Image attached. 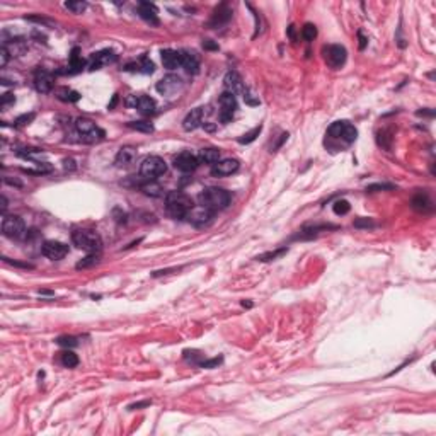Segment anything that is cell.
Instances as JSON below:
<instances>
[{
    "instance_id": "obj_1",
    "label": "cell",
    "mask_w": 436,
    "mask_h": 436,
    "mask_svg": "<svg viewBox=\"0 0 436 436\" xmlns=\"http://www.w3.org/2000/svg\"><path fill=\"white\" fill-rule=\"evenodd\" d=\"M199 205L208 208V210H223L230 205V192L222 189V187H208V189L199 192Z\"/></svg>"
},
{
    "instance_id": "obj_2",
    "label": "cell",
    "mask_w": 436,
    "mask_h": 436,
    "mask_svg": "<svg viewBox=\"0 0 436 436\" xmlns=\"http://www.w3.org/2000/svg\"><path fill=\"white\" fill-rule=\"evenodd\" d=\"M72 241L78 249L87 250L90 254H97L103 249V239L97 232L89 229H78L72 234Z\"/></svg>"
},
{
    "instance_id": "obj_3",
    "label": "cell",
    "mask_w": 436,
    "mask_h": 436,
    "mask_svg": "<svg viewBox=\"0 0 436 436\" xmlns=\"http://www.w3.org/2000/svg\"><path fill=\"white\" fill-rule=\"evenodd\" d=\"M192 206L194 205H192L189 196L181 191H171L166 198V208L169 215L174 218H186V215L189 213Z\"/></svg>"
},
{
    "instance_id": "obj_4",
    "label": "cell",
    "mask_w": 436,
    "mask_h": 436,
    "mask_svg": "<svg viewBox=\"0 0 436 436\" xmlns=\"http://www.w3.org/2000/svg\"><path fill=\"white\" fill-rule=\"evenodd\" d=\"M75 129L80 135V140L85 141V143H97V141H101L106 136L104 129H101L89 118H78L75 121Z\"/></svg>"
},
{
    "instance_id": "obj_5",
    "label": "cell",
    "mask_w": 436,
    "mask_h": 436,
    "mask_svg": "<svg viewBox=\"0 0 436 436\" xmlns=\"http://www.w3.org/2000/svg\"><path fill=\"white\" fill-rule=\"evenodd\" d=\"M167 172V164L162 157L159 155H148L143 162L140 164V174L143 178L154 181Z\"/></svg>"
},
{
    "instance_id": "obj_6",
    "label": "cell",
    "mask_w": 436,
    "mask_h": 436,
    "mask_svg": "<svg viewBox=\"0 0 436 436\" xmlns=\"http://www.w3.org/2000/svg\"><path fill=\"white\" fill-rule=\"evenodd\" d=\"M327 135L331 138H337V140H344L346 143H353L358 136V131L353 125H349L348 121H336L332 123L327 129Z\"/></svg>"
},
{
    "instance_id": "obj_7",
    "label": "cell",
    "mask_w": 436,
    "mask_h": 436,
    "mask_svg": "<svg viewBox=\"0 0 436 436\" xmlns=\"http://www.w3.org/2000/svg\"><path fill=\"white\" fill-rule=\"evenodd\" d=\"M322 53H324L325 63L331 66V68H341V66L346 63L348 53H346V48H344V46H341V45L324 46Z\"/></svg>"
},
{
    "instance_id": "obj_8",
    "label": "cell",
    "mask_w": 436,
    "mask_h": 436,
    "mask_svg": "<svg viewBox=\"0 0 436 436\" xmlns=\"http://www.w3.org/2000/svg\"><path fill=\"white\" fill-rule=\"evenodd\" d=\"M26 232V225L17 215H7L2 220V234L9 239H21Z\"/></svg>"
},
{
    "instance_id": "obj_9",
    "label": "cell",
    "mask_w": 436,
    "mask_h": 436,
    "mask_svg": "<svg viewBox=\"0 0 436 436\" xmlns=\"http://www.w3.org/2000/svg\"><path fill=\"white\" fill-rule=\"evenodd\" d=\"M183 87H184L183 78L174 75V73H169V75H166L157 82V92L162 94V96H176L179 90H183Z\"/></svg>"
},
{
    "instance_id": "obj_10",
    "label": "cell",
    "mask_w": 436,
    "mask_h": 436,
    "mask_svg": "<svg viewBox=\"0 0 436 436\" xmlns=\"http://www.w3.org/2000/svg\"><path fill=\"white\" fill-rule=\"evenodd\" d=\"M213 217H215V211L213 210H208V208L205 206H192L191 211L186 215L187 222L192 223L194 227H206L210 225L211 222H213Z\"/></svg>"
},
{
    "instance_id": "obj_11",
    "label": "cell",
    "mask_w": 436,
    "mask_h": 436,
    "mask_svg": "<svg viewBox=\"0 0 436 436\" xmlns=\"http://www.w3.org/2000/svg\"><path fill=\"white\" fill-rule=\"evenodd\" d=\"M218 104H220V120H222L223 123H229L232 118H234L235 109H237V99H235L234 94L225 90V92L220 96Z\"/></svg>"
},
{
    "instance_id": "obj_12",
    "label": "cell",
    "mask_w": 436,
    "mask_h": 436,
    "mask_svg": "<svg viewBox=\"0 0 436 436\" xmlns=\"http://www.w3.org/2000/svg\"><path fill=\"white\" fill-rule=\"evenodd\" d=\"M41 250L43 254L48 259H52V261H60V259H63L66 254H68V246L58 241H46L45 244H43Z\"/></svg>"
},
{
    "instance_id": "obj_13",
    "label": "cell",
    "mask_w": 436,
    "mask_h": 436,
    "mask_svg": "<svg viewBox=\"0 0 436 436\" xmlns=\"http://www.w3.org/2000/svg\"><path fill=\"white\" fill-rule=\"evenodd\" d=\"M239 167H241V164H239L237 159H223L218 160L217 164H213L211 174L215 178H225V176H232L234 172H237Z\"/></svg>"
},
{
    "instance_id": "obj_14",
    "label": "cell",
    "mask_w": 436,
    "mask_h": 436,
    "mask_svg": "<svg viewBox=\"0 0 436 436\" xmlns=\"http://www.w3.org/2000/svg\"><path fill=\"white\" fill-rule=\"evenodd\" d=\"M223 85H225V90L230 94H242L244 96V92L247 90V87L244 85V80H242V77L239 75L235 70H230V72H227L225 78H223Z\"/></svg>"
},
{
    "instance_id": "obj_15",
    "label": "cell",
    "mask_w": 436,
    "mask_h": 436,
    "mask_svg": "<svg viewBox=\"0 0 436 436\" xmlns=\"http://www.w3.org/2000/svg\"><path fill=\"white\" fill-rule=\"evenodd\" d=\"M53 84H55V77L48 70H38V72L34 73V87H36L38 92L41 94L52 92Z\"/></svg>"
},
{
    "instance_id": "obj_16",
    "label": "cell",
    "mask_w": 436,
    "mask_h": 436,
    "mask_svg": "<svg viewBox=\"0 0 436 436\" xmlns=\"http://www.w3.org/2000/svg\"><path fill=\"white\" fill-rule=\"evenodd\" d=\"M199 160L196 155H192L191 152H181V154L174 159V167L181 172H192L198 167Z\"/></svg>"
},
{
    "instance_id": "obj_17",
    "label": "cell",
    "mask_w": 436,
    "mask_h": 436,
    "mask_svg": "<svg viewBox=\"0 0 436 436\" xmlns=\"http://www.w3.org/2000/svg\"><path fill=\"white\" fill-rule=\"evenodd\" d=\"M128 106L138 109L141 115H154L155 113V101L148 96H131L128 99Z\"/></svg>"
},
{
    "instance_id": "obj_18",
    "label": "cell",
    "mask_w": 436,
    "mask_h": 436,
    "mask_svg": "<svg viewBox=\"0 0 436 436\" xmlns=\"http://www.w3.org/2000/svg\"><path fill=\"white\" fill-rule=\"evenodd\" d=\"M230 19H232V9L227 5V3H220L217 9L213 10V14H211V19H210V22H208V26L215 29V27L225 26Z\"/></svg>"
},
{
    "instance_id": "obj_19",
    "label": "cell",
    "mask_w": 436,
    "mask_h": 436,
    "mask_svg": "<svg viewBox=\"0 0 436 436\" xmlns=\"http://www.w3.org/2000/svg\"><path fill=\"white\" fill-rule=\"evenodd\" d=\"M116 62V55L111 50H103V52H97L90 57V63H89V70H99L101 66L109 65Z\"/></svg>"
},
{
    "instance_id": "obj_20",
    "label": "cell",
    "mask_w": 436,
    "mask_h": 436,
    "mask_svg": "<svg viewBox=\"0 0 436 436\" xmlns=\"http://www.w3.org/2000/svg\"><path fill=\"white\" fill-rule=\"evenodd\" d=\"M203 115H205V109L203 108L191 109L186 115V118L183 120V128L186 129V131H192V129L199 128L203 123Z\"/></svg>"
},
{
    "instance_id": "obj_21",
    "label": "cell",
    "mask_w": 436,
    "mask_h": 436,
    "mask_svg": "<svg viewBox=\"0 0 436 436\" xmlns=\"http://www.w3.org/2000/svg\"><path fill=\"white\" fill-rule=\"evenodd\" d=\"M136 148L135 147H121L116 154L115 164L118 167H128L136 160Z\"/></svg>"
},
{
    "instance_id": "obj_22",
    "label": "cell",
    "mask_w": 436,
    "mask_h": 436,
    "mask_svg": "<svg viewBox=\"0 0 436 436\" xmlns=\"http://www.w3.org/2000/svg\"><path fill=\"white\" fill-rule=\"evenodd\" d=\"M157 14H159V10H157V7L154 5V3L140 2L138 15L143 19V21H147L148 24H152V26H159V17H157Z\"/></svg>"
},
{
    "instance_id": "obj_23",
    "label": "cell",
    "mask_w": 436,
    "mask_h": 436,
    "mask_svg": "<svg viewBox=\"0 0 436 436\" xmlns=\"http://www.w3.org/2000/svg\"><path fill=\"white\" fill-rule=\"evenodd\" d=\"M162 63L166 68L174 70L183 65V52H176V50H162Z\"/></svg>"
},
{
    "instance_id": "obj_24",
    "label": "cell",
    "mask_w": 436,
    "mask_h": 436,
    "mask_svg": "<svg viewBox=\"0 0 436 436\" xmlns=\"http://www.w3.org/2000/svg\"><path fill=\"white\" fill-rule=\"evenodd\" d=\"M183 66L187 73L196 75L199 72V57L196 52H183Z\"/></svg>"
},
{
    "instance_id": "obj_25",
    "label": "cell",
    "mask_w": 436,
    "mask_h": 436,
    "mask_svg": "<svg viewBox=\"0 0 436 436\" xmlns=\"http://www.w3.org/2000/svg\"><path fill=\"white\" fill-rule=\"evenodd\" d=\"M84 66H85V60L80 57V50L73 48L72 55H70V63H68V70H66V72H68V73H78V72H82V68H84Z\"/></svg>"
},
{
    "instance_id": "obj_26",
    "label": "cell",
    "mask_w": 436,
    "mask_h": 436,
    "mask_svg": "<svg viewBox=\"0 0 436 436\" xmlns=\"http://www.w3.org/2000/svg\"><path fill=\"white\" fill-rule=\"evenodd\" d=\"M412 208L418 211H423V213H426V211H431L433 210V203H431V199L428 198V194H423V192H419V194H416L414 198H412Z\"/></svg>"
},
{
    "instance_id": "obj_27",
    "label": "cell",
    "mask_w": 436,
    "mask_h": 436,
    "mask_svg": "<svg viewBox=\"0 0 436 436\" xmlns=\"http://www.w3.org/2000/svg\"><path fill=\"white\" fill-rule=\"evenodd\" d=\"M198 160H201L203 164H210V166H213V164H217L220 160V150L218 148H201L199 150V155H198Z\"/></svg>"
},
{
    "instance_id": "obj_28",
    "label": "cell",
    "mask_w": 436,
    "mask_h": 436,
    "mask_svg": "<svg viewBox=\"0 0 436 436\" xmlns=\"http://www.w3.org/2000/svg\"><path fill=\"white\" fill-rule=\"evenodd\" d=\"M57 97L60 101H63V103H77V101L80 99V94H78L77 90H72L68 87H62L57 90Z\"/></svg>"
},
{
    "instance_id": "obj_29",
    "label": "cell",
    "mask_w": 436,
    "mask_h": 436,
    "mask_svg": "<svg viewBox=\"0 0 436 436\" xmlns=\"http://www.w3.org/2000/svg\"><path fill=\"white\" fill-rule=\"evenodd\" d=\"M62 365L66 368H75L78 365V356L73 351H63L62 353Z\"/></svg>"
},
{
    "instance_id": "obj_30",
    "label": "cell",
    "mask_w": 436,
    "mask_h": 436,
    "mask_svg": "<svg viewBox=\"0 0 436 436\" xmlns=\"http://www.w3.org/2000/svg\"><path fill=\"white\" fill-rule=\"evenodd\" d=\"M65 9L72 10L73 14H82L87 9V3L82 0H70V2H65Z\"/></svg>"
},
{
    "instance_id": "obj_31",
    "label": "cell",
    "mask_w": 436,
    "mask_h": 436,
    "mask_svg": "<svg viewBox=\"0 0 436 436\" xmlns=\"http://www.w3.org/2000/svg\"><path fill=\"white\" fill-rule=\"evenodd\" d=\"M332 210L336 215H346V213H349V210H351V205H349L346 199H337V201L332 205Z\"/></svg>"
},
{
    "instance_id": "obj_32",
    "label": "cell",
    "mask_w": 436,
    "mask_h": 436,
    "mask_svg": "<svg viewBox=\"0 0 436 436\" xmlns=\"http://www.w3.org/2000/svg\"><path fill=\"white\" fill-rule=\"evenodd\" d=\"M128 126L136 129V131H143V133H152V131H154V126H152L148 121H131V123H128Z\"/></svg>"
},
{
    "instance_id": "obj_33",
    "label": "cell",
    "mask_w": 436,
    "mask_h": 436,
    "mask_svg": "<svg viewBox=\"0 0 436 436\" xmlns=\"http://www.w3.org/2000/svg\"><path fill=\"white\" fill-rule=\"evenodd\" d=\"M302 38L305 39V41H313V39L317 38V27L313 24H305L304 27H302Z\"/></svg>"
},
{
    "instance_id": "obj_34",
    "label": "cell",
    "mask_w": 436,
    "mask_h": 436,
    "mask_svg": "<svg viewBox=\"0 0 436 436\" xmlns=\"http://www.w3.org/2000/svg\"><path fill=\"white\" fill-rule=\"evenodd\" d=\"M97 262H99V256L97 254H90V256L84 257L82 261L77 262V269H85V268H90V266H96Z\"/></svg>"
},
{
    "instance_id": "obj_35",
    "label": "cell",
    "mask_w": 436,
    "mask_h": 436,
    "mask_svg": "<svg viewBox=\"0 0 436 436\" xmlns=\"http://www.w3.org/2000/svg\"><path fill=\"white\" fill-rule=\"evenodd\" d=\"M261 129H262V126L261 125H259V126H256L254 129H250L249 133H246V135H242L241 138H239V143H242V145H247V143H250V141H254L259 136V133H261Z\"/></svg>"
},
{
    "instance_id": "obj_36",
    "label": "cell",
    "mask_w": 436,
    "mask_h": 436,
    "mask_svg": "<svg viewBox=\"0 0 436 436\" xmlns=\"http://www.w3.org/2000/svg\"><path fill=\"white\" fill-rule=\"evenodd\" d=\"M141 191H143L147 196H160V194H162V187H160L159 184H155V183L143 184V186H141Z\"/></svg>"
},
{
    "instance_id": "obj_37",
    "label": "cell",
    "mask_w": 436,
    "mask_h": 436,
    "mask_svg": "<svg viewBox=\"0 0 436 436\" xmlns=\"http://www.w3.org/2000/svg\"><path fill=\"white\" fill-rule=\"evenodd\" d=\"M286 252H288V249H286V247H281V249L274 250V252L261 254V256H257L256 259H257V261H274L276 257H280V256H283V254H286Z\"/></svg>"
},
{
    "instance_id": "obj_38",
    "label": "cell",
    "mask_w": 436,
    "mask_h": 436,
    "mask_svg": "<svg viewBox=\"0 0 436 436\" xmlns=\"http://www.w3.org/2000/svg\"><path fill=\"white\" fill-rule=\"evenodd\" d=\"M155 70L154 63L148 60V57H141L140 58V63H138V72L141 73H152Z\"/></svg>"
},
{
    "instance_id": "obj_39",
    "label": "cell",
    "mask_w": 436,
    "mask_h": 436,
    "mask_svg": "<svg viewBox=\"0 0 436 436\" xmlns=\"http://www.w3.org/2000/svg\"><path fill=\"white\" fill-rule=\"evenodd\" d=\"M57 343L60 344V346H65V348H75L78 344V341H77V337H73V336H62L57 339Z\"/></svg>"
},
{
    "instance_id": "obj_40",
    "label": "cell",
    "mask_w": 436,
    "mask_h": 436,
    "mask_svg": "<svg viewBox=\"0 0 436 436\" xmlns=\"http://www.w3.org/2000/svg\"><path fill=\"white\" fill-rule=\"evenodd\" d=\"M394 184H387V183H376V184H372V186H368L367 187V191L368 192H375V191H390V189H394Z\"/></svg>"
},
{
    "instance_id": "obj_41",
    "label": "cell",
    "mask_w": 436,
    "mask_h": 436,
    "mask_svg": "<svg viewBox=\"0 0 436 436\" xmlns=\"http://www.w3.org/2000/svg\"><path fill=\"white\" fill-rule=\"evenodd\" d=\"M15 103V97H14V94H10V92H5L2 96V99H0V108L3 109V111H5L7 108H9V106H12Z\"/></svg>"
},
{
    "instance_id": "obj_42",
    "label": "cell",
    "mask_w": 436,
    "mask_h": 436,
    "mask_svg": "<svg viewBox=\"0 0 436 436\" xmlns=\"http://www.w3.org/2000/svg\"><path fill=\"white\" fill-rule=\"evenodd\" d=\"M34 118H36V115H34V113H29V115H22V116H19L17 120H15L14 126H24V125H29L31 121L34 120Z\"/></svg>"
},
{
    "instance_id": "obj_43",
    "label": "cell",
    "mask_w": 436,
    "mask_h": 436,
    "mask_svg": "<svg viewBox=\"0 0 436 436\" xmlns=\"http://www.w3.org/2000/svg\"><path fill=\"white\" fill-rule=\"evenodd\" d=\"M222 361H223L222 356H217V358L201 361V363H199V367H201V368H215V367H218V365L222 363Z\"/></svg>"
},
{
    "instance_id": "obj_44",
    "label": "cell",
    "mask_w": 436,
    "mask_h": 436,
    "mask_svg": "<svg viewBox=\"0 0 436 436\" xmlns=\"http://www.w3.org/2000/svg\"><path fill=\"white\" fill-rule=\"evenodd\" d=\"M355 227L356 229H372V227H375V223L370 218H358L355 220Z\"/></svg>"
},
{
    "instance_id": "obj_45",
    "label": "cell",
    "mask_w": 436,
    "mask_h": 436,
    "mask_svg": "<svg viewBox=\"0 0 436 436\" xmlns=\"http://www.w3.org/2000/svg\"><path fill=\"white\" fill-rule=\"evenodd\" d=\"M9 58H10V53H9V50L5 48V46H2V48H0V66H5L7 65V62H9Z\"/></svg>"
},
{
    "instance_id": "obj_46",
    "label": "cell",
    "mask_w": 436,
    "mask_h": 436,
    "mask_svg": "<svg viewBox=\"0 0 436 436\" xmlns=\"http://www.w3.org/2000/svg\"><path fill=\"white\" fill-rule=\"evenodd\" d=\"M27 21L31 22H38V24H46V26H52V21H48V19L45 17H36V15H29V17H26Z\"/></svg>"
},
{
    "instance_id": "obj_47",
    "label": "cell",
    "mask_w": 436,
    "mask_h": 436,
    "mask_svg": "<svg viewBox=\"0 0 436 436\" xmlns=\"http://www.w3.org/2000/svg\"><path fill=\"white\" fill-rule=\"evenodd\" d=\"M147 406H150V400H143V402L129 404L128 409H129V411H135V409H141V407H147Z\"/></svg>"
},
{
    "instance_id": "obj_48",
    "label": "cell",
    "mask_w": 436,
    "mask_h": 436,
    "mask_svg": "<svg viewBox=\"0 0 436 436\" xmlns=\"http://www.w3.org/2000/svg\"><path fill=\"white\" fill-rule=\"evenodd\" d=\"M3 261L9 262V264H12V266H17V268H26V269H31V268H33V266L27 264V262H15V261H10L9 257H3Z\"/></svg>"
},
{
    "instance_id": "obj_49",
    "label": "cell",
    "mask_w": 436,
    "mask_h": 436,
    "mask_svg": "<svg viewBox=\"0 0 436 436\" xmlns=\"http://www.w3.org/2000/svg\"><path fill=\"white\" fill-rule=\"evenodd\" d=\"M280 136H281V138H280V140H278V141H276V145H274V147H273V148H271V152H276V150H278V148H280V147H281V145H283V143H285V141H286V140H288V133H281V135H280Z\"/></svg>"
},
{
    "instance_id": "obj_50",
    "label": "cell",
    "mask_w": 436,
    "mask_h": 436,
    "mask_svg": "<svg viewBox=\"0 0 436 436\" xmlns=\"http://www.w3.org/2000/svg\"><path fill=\"white\" fill-rule=\"evenodd\" d=\"M358 38H360V50H365V46H367L368 39L363 36V31H358Z\"/></svg>"
},
{
    "instance_id": "obj_51",
    "label": "cell",
    "mask_w": 436,
    "mask_h": 436,
    "mask_svg": "<svg viewBox=\"0 0 436 436\" xmlns=\"http://www.w3.org/2000/svg\"><path fill=\"white\" fill-rule=\"evenodd\" d=\"M203 48L205 50H218V46L215 45V43H211L210 39H206V41L203 43Z\"/></svg>"
},
{
    "instance_id": "obj_52",
    "label": "cell",
    "mask_w": 436,
    "mask_h": 436,
    "mask_svg": "<svg viewBox=\"0 0 436 436\" xmlns=\"http://www.w3.org/2000/svg\"><path fill=\"white\" fill-rule=\"evenodd\" d=\"M5 208H7V199L5 196H2V211H5Z\"/></svg>"
}]
</instances>
